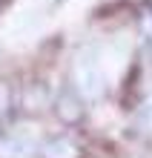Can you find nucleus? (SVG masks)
Returning <instances> with one entry per match:
<instances>
[{
    "label": "nucleus",
    "instance_id": "1",
    "mask_svg": "<svg viewBox=\"0 0 152 158\" xmlns=\"http://www.w3.org/2000/svg\"><path fill=\"white\" fill-rule=\"evenodd\" d=\"M78 155H80V147L75 144V138H69V135L52 138V141L43 147V158H78Z\"/></svg>",
    "mask_w": 152,
    "mask_h": 158
},
{
    "label": "nucleus",
    "instance_id": "2",
    "mask_svg": "<svg viewBox=\"0 0 152 158\" xmlns=\"http://www.w3.org/2000/svg\"><path fill=\"white\" fill-rule=\"evenodd\" d=\"M135 124H138V129L141 132H146V135H152V92L144 98V104L138 106V115H135Z\"/></svg>",
    "mask_w": 152,
    "mask_h": 158
},
{
    "label": "nucleus",
    "instance_id": "3",
    "mask_svg": "<svg viewBox=\"0 0 152 158\" xmlns=\"http://www.w3.org/2000/svg\"><path fill=\"white\" fill-rule=\"evenodd\" d=\"M141 35H144L146 49H152V6H146L141 12Z\"/></svg>",
    "mask_w": 152,
    "mask_h": 158
},
{
    "label": "nucleus",
    "instance_id": "4",
    "mask_svg": "<svg viewBox=\"0 0 152 158\" xmlns=\"http://www.w3.org/2000/svg\"><path fill=\"white\" fill-rule=\"evenodd\" d=\"M6 109H9V92L0 86V121H3V115H6Z\"/></svg>",
    "mask_w": 152,
    "mask_h": 158
},
{
    "label": "nucleus",
    "instance_id": "5",
    "mask_svg": "<svg viewBox=\"0 0 152 158\" xmlns=\"http://www.w3.org/2000/svg\"><path fill=\"white\" fill-rule=\"evenodd\" d=\"M6 3H9V0H0V9H3V6H6Z\"/></svg>",
    "mask_w": 152,
    "mask_h": 158
}]
</instances>
